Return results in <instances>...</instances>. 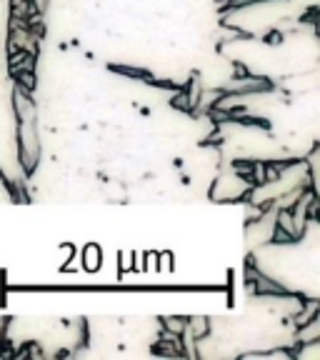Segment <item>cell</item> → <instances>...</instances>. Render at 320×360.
Here are the masks:
<instances>
[{"mask_svg": "<svg viewBox=\"0 0 320 360\" xmlns=\"http://www.w3.org/2000/svg\"><path fill=\"white\" fill-rule=\"evenodd\" d=\"M103 265V250L101 245H96V243H90V245H85L83 250V268L88 270V273H96L98 268Z\"/></svg>", "mask_w": 320, "mask_h": 360, "instance_id": "cell-1", "label": "cell"}]
</instances>
